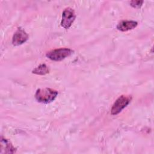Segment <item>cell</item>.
I'll list each match as a JSON object with an SVG mask.
<instances>
[{"label": "cell", "instance_id": "cell-1", "mask_svg": "<svg viewBox=\"0 0 154 154\" xmlns=\"http://www.w3.org/2000/svg\"><path fill=\"white\" fill-rule=\"evenodd\" d=\"M58 95V92L50 88H45L38 89L35 94L36 100L40 103H48L56 98Z\"/></svg>", "mask_w": 154, "mask_h": 154}, {"label": "cell", "instance_id": "cell-2", "mask_svg": "<svg viewBox=\"0 0 154 154\" xmlns=\"http://www.w3.org/2000/svg\"><path fill=\"white\" fill-rule=\"evenodd\" d=\"M73 51L69 48H59L52 50L46 54V57L53 61H59L69 57Z\"/></svg>", "mask_w": 154, "mask_h": 154}, {"label": "cell", "instance_id": "cell-3", "mask_svg": "<svg viewBox=\"0 0 154 154\" xmlns=\"http://www.w3.org/2000/svg\"><path fill=\"white\" fill-rule=\"evenodd\" d=\"M132 97L130 95H122L114 103L111 109V114L117 115L120 113L131 101Z\"/></svg>", "mask_w": 154, "mask_h": 154}, {"label": "cell", "instance_id": "cell-4", "mask_svg": "<svg viewBox=\"0 0 154 154\" xmlns=\"http://www.w3.org/2000/svg\"><path fill=\"white\" fill-rule=\"evenodd\" d=\"M76 18L74 10L70 8H66L63 12L61 25L65 29H69Z\"/></svg>", "mask_w": 154, "mask_h": 154}, {"label": "cell", "instance_id": "cell-5", "mask_svg": "<svg viewBox=\"0 0 154 154\" xmlns=\"http://www.w3.org/2000/svg\"><path fill=\"white\" fill-rule=\"evenodd\" d=\"M28 37V34L22 28H19L13 35L12 43L14 46L20 45L26 42Z\"/></svg>", "mask_w": 154, "mask_h": 154}, {"label": "cell", "instance_id": "cell-6", "mask_svg": "<svg viewBox=\"0 0 154 154\" xmlns=\"http://www.w3.org/2000/svg\"><path fill=\"white\" fill-rule=\"evenodd\" d=\"M138 23L134 20H123L118 23L117 28L121 31H127L135 28Z\"/></svg>", "mask_w": 154, "mask_h": 154}, {"label": "cell", "instance_id": "cell-7", "mask_svg": "<svg viewBox=\"0 0 154 154\" xmlns=\"http://www.w3.org/2000/svg\"><path fill=\"white\" fill-rule=\"evenodd\" d=\"M15 149L9 141L5 138H1V153H12L15 152Z\"/></svg>", "mask_w": 154, "mask_h": 154}, {"label": "cell", "instance_id": "cell-8", "mask_svg": "<svg viewBox=\"0 0 154 154\" xmlns=\"http://www.w3.org/2000/svg\"><path fill=\"white\" fill-rule=\"evenodd\" d=\"M49 69L48 67L45 64H42L36 68H35L32 71V73L40 75H44L48 73Z\"/></svg>", "mask_w": 154, "mask_h": 154}, {"label": "cell", "instance_id": "cell-9", "mask_svg": "<svg viewBox=\"0 0 154 154\" xmlns=\"http://www.w3.org/2000/svg\"><path fill=\"white\" fill-rule=\"evenodd\" d=\"M143 2V1H130V4L132 7L138 8L142 6Z\"/></svg>", "mask_w": 154, "mask_h": 154}]
</instances>
